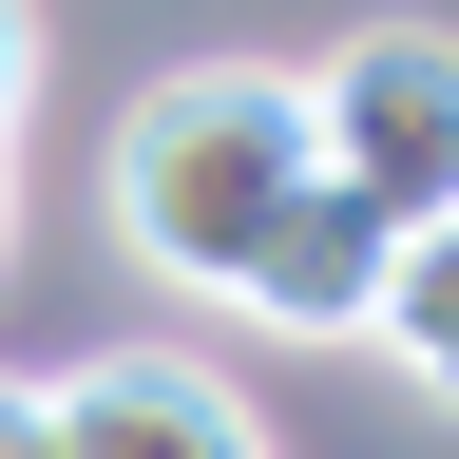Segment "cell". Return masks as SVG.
I'll use <instances>...</instances> for the list:
<instances>
[{"label": "cell", "instance_id": "obj_2", "mask_svg": "<svg viewBox=\"0 0 459 459\" xmlns=\"http://www.w3.org/2000/svg\"><path fill=\"white\" fill-rule=\"evenodd\" d=\"M307 153H325V192H364V211H459V57L440 20H364L307 77Z\"/></svg>", "mask_w": 459, "mask_h": 459}, {"label": "cell", "instance_id": "obj_1", "mask_svg": "<svg viewBox=\"0 0 459 459\" xmlns=\"http://www.w3.org/2000/svg\"><path fill=\"white\" fill-rule=\"evenodd\" d=\"M307 77H268V57H192V77H153L115 115V230L172 268V287H230L249 268V230L307 192Z\"/></svg>", "mask_w": 459, "mask_h": 459}, {"label": "cell", "instance_id": "obj_5", "mask_svg": "<svg viewBox=\"0 0 459 459\" xmlns=\"http://www.w3.org/2000/svg\"><path fill=\"white\" fill-rule=\"evenodd\" d=\"M364 344H383V364L421 383V402L459 383V211H440V230H383V287H364Z\"/></svg>", "mask_w": 459, "mask_h": 459}, {"label": "cell", "instance_id": "obj_4", "mask_svg": "<svg viewBox=\"0 0 459 459\" xmlns=\"http://www.w3.org/2000/svg\"><path fill=\"white\" fill-rule=\"evenodd\" d=\"M383 230H402V211H364V192H325V172H307V192H287V211L249 230V268H230V307H249V325H287V344H364ZM421 230H440V211H421Z\"/></svg>", "mask_w": 459, "mask_h": 459}, {"label": "cell", "instance_id": "obj_7", "mask_svg": "<svg viewBox=\"0 0 459 459\" xmlns=\"http://www.w3.org/2000/svg\"><path fill=\"white\" fill-rule=\"evenodd\" d=\"M0 459H57V440H39V383H0Z\"/></svg>", "mask_w": 459, "mask_h": 459}, {"label": "cell", "instance_id": "obj_6", "mask_svg": "<svg viewBox=\"0 0 459 459\" xmlns=\"http://www.w3.org/2000/svg\"><path fill=\"white\" fill-rule=\"evenodd\" d=\"M20 96H39V0H0V153H20Z\"/></svg>", "mask_w": 459, "mask_h": 459}, {"label": "cell", "instance_id": "obj_8", "mask_svg": "<svg viewBox=\"0 0 459 459\" xmlns=\"http://www.w3.org/2000/svg\"><path fill=\"white\" fill-rule=\"evenodd\" d=\"M0 249H20V153H0Z\"/></svg>", "mask_w": 459, "mask_h": 459}, {"label": "cell", "instance_id": "obj_3", "mask_svg": "<svg viewBox=\"0 0 459 459\" xmlns=\"http://www.w3.org/2000/svg\"><path fill=\"white\" fill-rule=\"evenodd\" d=\"M39 440L57 459H249V402L192 344H96V364L39 383Z\"/></svg>", "mask_w": 459, "mask_h": 459}]
</instances>
